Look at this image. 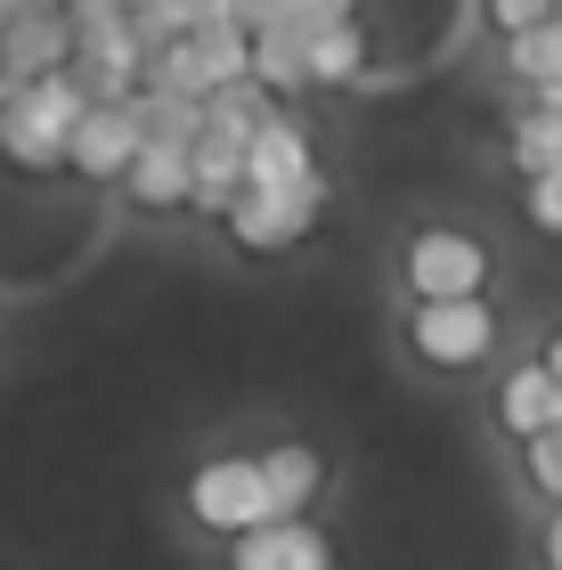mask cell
Masks as SVG:
<instances>
[{
	"label": "cell",
	"instance_id": "9",
	"mask_svg": "<svg viewBox=\"0 0 562 570\" xmlns=\"http://www.w3.org/2000/svg\"><path fill=\"white\" fill-rule=\"evenodd\" d=\"M497 424L514 432L522 449H530V440H546V432L562 424V383L546 375V358H530V367H514V375L497 383Z\"/></svg>",
	"mask_w": 562,
	"mask_h": 570
},
{
	"label": "cell",
	"instance_id": "24",
	"mask_svg": "<svg viewBox=\"0 0 562 570\" xmlns=\"http://www.w3.org/2000/svg\"><path fill=\"white\" fill-rule=\"evenodd\" d=\"M9 17H24V9H66V0H0Z\"/></svg>",
	"mask_w": 562,
	"mask_h": 570
},
{
	"label": "cell",
	"instance_id": "2",
	"mask_svg": "<svg viewBox=\"0 0 562 570\" xmlns=\"http://www.w3.org/2000/svg\"><path fill=\"white\" fill-rule=\"evenodd\" d=\"M188 513L204 530H228V538H253L262 522H294V513H277L269 498V473L262 456H213L188 473Z\"/></svg>",
	"mask_w": 562,
	"mask_h": 570
},
{
	"label": "cell",
	"instance_id": "4",
	"mask_svg": "<svg viewBox=\"0 0 562 570\" xmlns=\"http://www.w3.org/2000/svg\"><path fill=\"white\" fill-rule=\"evenodd\" d=\"M407 343H416V358H432V367L465 375V367H481V358L497 351V309L490 302H416Z\"/></svg>",
	"mask_w": 562,
	"mask_h": 570
},
{
	"label": "cell",
	"instance_id": "25",
	"mask_svg": "<svg viewBox=\"0 0 562 570\" xmlns=\"http://www.w3.org/2000/svg\"><path fill=\"white\" fill-rule=\"evenodd\" d=\"M539 358H546V375H554V383H562V334H554V343H546V351H539Z\"/></svg>",
	"mask_w": 562,
	"mask_h": 570
},
{
	"label": "cell",
	"instance_id": "13",
	"mask_svg": "<svg viewBox=\"0 0 562 570\" xmlns=\"http://www.w3.org/2000/svg\"><path fill=\"white\" fill-rule=\"evenodd\" d=\"M245 155H253V139H237V131H204L188 147V171H196V204H204V213L228 220V204L245 196Z\"/></svg>",
	"mask_w": 562,
	"mask_h": 570
},
{
	"label": "cell",
	"instance_id": "5",
	"mask_svg": "<svg viewBox=\"0 0 562 570\" xmlns=\"http://www.w3.org/2000/svg\"><path fill=\"white\" fill-rule=\"evenodd\" d=\"M318 204H326V188H245L228 204V237L245 253H286L318 228Z\"/></svg>",
	"mask_w": 562,
	"mask_h": 570
},
{
	"label": "cell",
	"instance_id": "12",
	"mask_svg": "<svg viewBox=\"0 0 562 570\" xmlns=\"http://www.w3.org/2000/svg\"><path fill=\"white\" fill-rule=\"evenodd\" d=\"M253 82H262L269 98H302L310 90V33H302L294 17H277L253 33Z\"/></svg>",
	"mask_w": 562,
	"mask_h": 570
},
{
	"label": "cell",
	"instance_id": "1",
	"mask_svg": "<svg viewBox=\"0 0 562 570\" xmlns=\"http://www.w3.org/2000/svg\"><path fill=\"white\" fill-rule=\"evenodd\" d=\"M82 115H90V90L73 82V73L24 82L9 107H0V155H9L17 171H58L73 131H82Z\"/></svg>",
	"mask_w": 562,
	"mask_h": 570
},
{
	"label": "cell",
	"instance_id": "17",
	"mask_svg": "<svg viewBox=\"0 0 562 570\" xmlns=\"http://www.w3.org/2000/svg\"><path fill=\"white\" fill-rule=\"evenodd\" d=\"M318 82H367V33H359V24H326V33H310V90Z\"/></svg>",
	"mask_w": 562,
	"mask_h": 570
},
{
	"label": "cell",
	"instance_id": "21",
	"mask_svg": "<svg viewBox=\"0 0 562 570\" xmlns=\"http://www.w3.org/2000/svg\"><path fill=\"white\" fill-rule=\"evenodd\" d=\"M522 456H530V481H539V489H546V498L562 505V424H554L546 440H530V449H522Z\"/></svg>",
	"mask_w": 562,
	"mask_h": 570
},
{
	"label": "cell",
	"instance_id": "26",
	"mask_svg": "<svg viewBox=\"0 0 562 570\" xmlns=\"http://www.w3.org/2000/svg\"><path fill=\"white\" fill-rule=\"evenodd\" d=\"M9 98H17V82H9V73H0V107H9Z\"/></svg>",
	"mask_w": 562,
	"mask_h": 570
},
{
	"label": "cell",
	"instance_id": "20",
	"mask_svg": "<svg viewBox=\"0 0 562 570\" xmlns=\"http://www.w3.org/2000/svg\"><path fill=\"white\" fill-rule=\"evenodd\" d=\"M286 17L302 33H326V24H359V0H286Z\"/></svg>",
	"mask_w": 562,
	"mask_h": 570
},
{
	"label": "cell",
	"instance_id": "3",
	"mask_svg": "<svg viewBox=\"0 0 562 570\" xmlns=\"http://www.w3.org/2000/svg\"><path fill=\"white\" fill-rule=\"evenodd\" d=\"M490 285V245L465 228H416L407 237V294L416 302H481Z\"/></svg>",
	"mask_w": 562,
	"mask_h": 570
},
{
	"label": "cell",
	"instance_id": "14",
	"mask_svg": "<svg viewBox=\"0 0 562 570\" xmlns=\"http://www.w3.org/2000/svg\"><path fill=\"white\" fill-rule=\"evenodd\" d=\"M131 115H139V139H156V147H196V139H204V107H196V98L139 90Z\"/></svg>",
	"mask_w": 562,
	"mask_h": 570
},
{
	"label": "cell",
	"instance_id": "10",
	"mask_svg": "<svg viewBox=\"0 0 562 570\" xmlns=\"http://www.w3.org/2000/svg\"><path fill=\"white\" fill-rule=\"evenodd\" d=\"M122 196H131L139 213H180V204H196L188 147H156V139H139L131 171H122Z\"/></svg>",
	"mask_w": 562,
	"mask_h": 570
},
{
	"label": "cell",
	"instance_id": "8",
	"mask_svg": "<svg viewBox=\"0 0 562 570\" xmlns=\"http://www.w3.org/2000/svg\"><path fill=\"white\" fill-rule=\"evenodd\" d=\"M131 155H139V115L131 107H90L82 131H73V147H66V171L122 179V171H131Z\"/></svg>",
	"mask_w": 562,
	"mask_h": 570
},
{
	"label": "cell",
	"instance_id": "18",
	"mask_svg": "<svg viewBox=\"0 0 562 570\" xmlns=\"http://www.w3.org/2000/svg\"><path fill=\"white\" fill-rule=\"evenodd\" d=\"M522 213L539 237H562V171H539V179H522Z\"/></svg>",
	"mask_w": 562,
	"mask_h": 570
},
{
	"label": "cell",
	"instance_id": "19",
	"mask_svg": "<svg viewBox=\"0 0 562 570\" xmlns=\"http://www.w3.org/2000/svg\"><path fill=\"white\" fill-rule=\"evenodd\" d=\"M481 9H490V24H497L505 41H522V33H539V24H554V17H562L554 0H481Z\"/></svg>",
	"mask_w": 562,
	"mask_h": 570
},
{
	"label": "cell",
	"instance_id": "15",
	"mask_svg": "<svg viewBox=\"0 0 562 570\" xmlns=\"http://www.w3.org/2000/svg\"><path fill=\"white\" fill-rule=\"evenodd\" d=\"M262 473H269V498H277V513H302L318 498V449H302V440H277V449L262 456Z\"/></svg>",
	"mask_w": 562,
	"mask_h": 570
},
{
	"label": "cell",
	"instance_id": "6",
	"mask_svg": "<svg viewBox=\"0 0 562 570\" xmlns=\"http://www.w3.org/2000/svg\"><path fill=\"white\" fill-rule=\"evenodd\" d=\"M73 66V17L66 9H24L9 17V33H0V73L24 90V82H49V73Z\"/></svg>",
	"mask_w": 562,
	"mask_h": 570
},
{
	"label": "cell",
	"instance_id": "11",
	"mask_svg": "<svg viewBox=\"0 0 562 570\" xmlns=\"http://www.w3.org/2000/svg\"><path fill=\"white\" fill-rule=\"evenodd\" d=\"M228 570H335V547L310 522H262L253 538H237Z\"/></svg>",
	"mask_w": 562,
	"mask_h": 570
},
{
	"label": "cell",
	"instance_id": "27",
	"mask_svg": "<svg viewBox=\"0 0 562 570\" xmlns=\"http://www.w3.org/2000/svg\"><path fill=\"white\" fill-rule=\"evenodd\" d=\"M0 33H9V9H0Z\"/></svg>",
	"mask_w": 562,
	"mask_h": 570
},
{
	"label": "cell",
	"instance_id": "16",
	"mask_svg": "<svg viewBox=\"0 0 562 570\" xmlns=\"http://www.w3.org/2000/svg\"><path fill=\"white\" fill-rule=\"evenodd\" d=\"M505 73L522 90H562V17L539 24V33H522V41H505Z\"/></svg>",
	"mask_w": 562,
	"mask_h": 570
},
{
	"label": "cell",
	"instance_id": "7",
	"mask_svg": "<svg viewBox=\"0 0 562 570\" xmlns=\"http://www.w3.org/2000/svg\"><path fill=\"white\" fill-rule=\"evenodd\" d=\"M245 188H326L318 164H310V131L294 115H277L253 131V155H245Z\"/></svg>",
	"mask_w": 562,
	"mask_h": 570
},
{
	"label": "cell",
	"instance_id": "22",
	"mask_svg": "<svg viewBox=\"0 0 562 570\" xmlns=\"http://www.w3.org/2000/svg\"><path fill=\"white\" fill-rule=\"evenodd\" d=\"M228 9H237V24H245V33H262V24H277V17H286V0H228Z\"/></svg>",
	"mask_w": 562,
	"mask_h": 570
},
{
	"label": "cell",
	"instance_id": "23",
	"mask_svg": "<svg viewBox=\"0 0 562 570\" xmlns=\"http://www.w3.org/2000/svg\"><path fill=\"white\" fill-rule=\"evenodd\" d=\"M546 570H562V505L546 513Z\"/></svg>",
	"mask_w": 562,
	"mask_h": 570
}]
</instances>
